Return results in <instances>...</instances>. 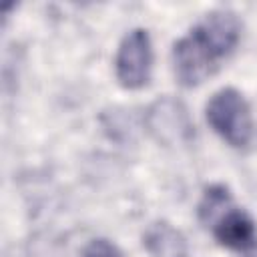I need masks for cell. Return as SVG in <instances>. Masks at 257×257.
<instances>
[{
    "label": "cell",
    "mask_w": 257,
    "mask_h": 257,
    "mask_svg": "<svg viewBox=\"0 0 257 257\" xmlns=\"http://www.w3.org/2000/svg\"><path fill=\"white\" fill-rule=\"evenodd\" d=\"M241 38V20L233 10L221 8L205 14L173 46L175 76L183 86H197L207 80L219 62L237 46Z\"/></svg>",
    "instance_id": "1"
},
{
    "label": "cell",
    "mask_w": 257,
    "mask_h": 257,
    "mask_svg": "<svg viewBox=\"0 0 257 257\" xmlns=\"http://www.w3.org/2000/svg\"><path fill=\"white\" fill-rule=\"evenodd\" d=\"M205 116L211 128L231 147L249 145L253 137V116L249 102L237 88L227 86L217 90L205 106Z\"/></svg>",
    "instance_id": "2"
},
{
    "label": "cell",
    "mask_w": 257,
    "mask_h": 257,
    "mask_svg": "<svg viewBox=\"0 0 257 257\" xmlns=\"http://www.w3.org/2000/svg\"><path fill=\"white\" fill-rule=\"evenodd\" d=\"M145 126L149 135L163 147H181L193 141L195 124L187 106L175 96H159L145 110Z\"/></svg>",
    "instance_id": "3"
},
{
    "label": "cell",
    "mask_w": 257,
    "mask_h": 257,
    "mask_svg": "<svg viewBox=\"0 0 257 257\" xmlns=\"http://www.w3.org/2000/svg\"><path fill=\"white\" fill-rule=\"evenodd\" d=\"M153 68V44L145 28L128 30L116 50L114 72L124 88H141L149 82Z\"/></svg>",
    "instance_id": "4"
},
{
    "label": "cell",
    "mask_w": 257,
    "mask_h": 257,
    "mask_svg": "<svg viewBox=\"0 0 257 257\" xmlns=\"http://www.w3.org/2000/svg\"><path fill=\"white\" fill-rule=\"evenodd\" d=\"M215 239L229 249H249L257 241V227L255 221L243 211L233 205H227L211 223Z\"/></svg>",
    "instance_id": "5"
},
{
    "label": "cell",
    "mask_w": 257,
    "mask_h": 257,
    "mask_svg": "<svg viewBox=\"0 0 257 257\" xmlns=\"http://www.w3.org/2000/svg\"><path fill=\"white\" fill-rule=\"evenodd\" d=\"M143 245L151 257H187L183 233L167 221L151 223L143 235Z\"/></svg>",
    "instance_id": "6"
},
{
    "label": "cell",
    "mask_w": 257,
    "mask_h": 257,
    "mask_svg": "<svg viewBox=\"0 0 257 257\" xmlns=\"http://www.w3.org/2000/svg\"><path fill=\"white\" fill-rule=\"evenodd\" d=\"M227 205H231V195L223 185H211L201 199L199 205V217L203 223H211Z\"/></svg>",
    "instance_id": "7"
},
{
    "label": "cell",
    "mask_w": 257,
    "mask_h": 257,
    "mask_svg": "<svg viewBox=\"0 0 257 257\" xmlns=\"http://www.w3.org/2000/svg\"><path fill=\"white\" fill-rule=\"evenodd\" d=\"M82 257H122V253L116 249L114 243H110L106 239H92L84 247Z\"/></svg>",
    "instance_id": "8"
},
{
    "label": "cell",
    "mask_w": 257,
    "mask_h": 257,
    "mask_svg": "<svg viewBox=\"0 0 257 257\" xmlns=\"http://www.w3.org/2000/svg\"><path fill=\"white\" fill-rule=\"evenodd\" d=\"M247 257H257V253H251V255H247Z\"/></svg>",
    "instance_id": "9"
}]
</instances>
